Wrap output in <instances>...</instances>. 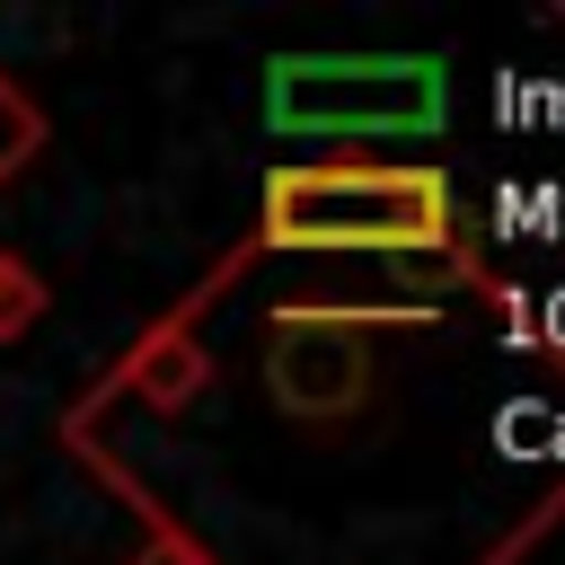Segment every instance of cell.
Instances as JSON below:
<instances>
[{"label":"cell","mask_w":565,"mask_h":565,"mask_svg":"<svg viewBox=\"0 0 565 565\" xmlns=\"http://www.w3.org/2000/svg\"><path fill=\"white\" fill-rule=\"evenodd\" d=\"M459 238L450 177L406 159H291L265 177V247L300 256H433Z\"/></svg>","instance_id":"obj_1"},{"label":"cell","mask_w":565,"mask_h":565,"mask_svg":"<svg viewBox=\"0 0 565 565\" xmlns=\"http://www.w3.org/2000/svg\"><path fill=\"white\" fill-rule=\"evenodd\" d=\"M450 115L441 53H274L265 124L291 141H406Z\"/></svg>","instance_id":"obj_2"},{"label":"cell","mask_w":565,"mask_h":565,"mask_svg":"<svg viewBox=\"0 0 565 565\" xmlns=\"http://www.w3.org/2000/svg\"><path fill=\"white\" fill-rule=\"evenodd\" d=\"M406 309H274L265 318V388L300 424H335L371 388V335Z\"/></svg>","instance_id":"obj_3"},{"label":"cell","mask_w":565,"mask_h":565,"mask_svg":"<svg viewBox=\"0 0 565 565\" xmlns=\"http://www.w3.org/2000/svg\"><path fill=\"white\" fill-rule=\"evenodd\" d=\"M35 150H44V106L0 71V185H9V177H26V159H35Z\"/></svg>","instance_id":"obj_4"},{"label":"cell","mask_w":565,"mask_h":565,"mask_svg":"<svg viewBox=\"0 0 565 565\" xmlns=\"http://www.w3.org/2000/svg\"><path fill=\"white\" fill-rule=\"evenodd\" d=\"M35 318V282H26V265L18 256H0V335L9 327H26Z\"/></svg>","instance_id":"obj_5"}]
</instances>
